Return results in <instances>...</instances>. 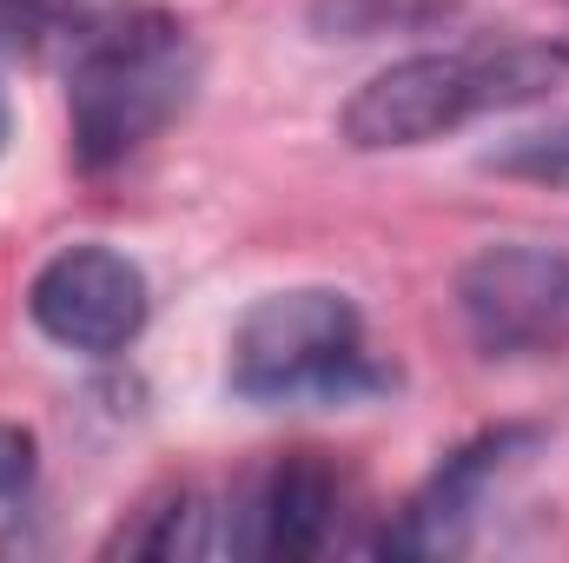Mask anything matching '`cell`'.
<instances>
[{
  "mask_svg": "<svg viewBox=\"0 0 569 563\" xmlns=\"http://www.w3.org/2000/svg\"><path fill=\"white\" fill-rule=\"evenodd\" d=\"M557 60H563V67H569V40H563V47H557Z\"/></svg>",
  "mask_w": 569,
  "mask_h": 563,
  "instance_id": "13",
  "label": "cell"
},
{
  "mask_svg": "<svg viewBox=\"0 0 569 563\" xmlns=\"http://www.w3.org/2000/svg\"><path fill=\"white\" fill-rule=\"evenodd\" d=\"M437 13H450V0H311V27L325 40H371V33H405L430 27Z\"/></svg>",
  "mask_w": 569,
  "mask_h": 563,
  "instance_id": "9",
  "label": "cell"
},
{
  "mask_svg": "<svg viewBox=\"0 0 569 563\" xmlns=\"http://www.w3.org/2000/svg\"><path fill=\"white\" fill-rule=\"evenodd\" d=\"M199 47L186 20L127 7L73 40L67 67V152L80 172H113L152 146L199 93Z\"/></svg>",
  "mask_w": 569,
  "mask_h": 563,
  "instance_id": "1",
  "label": "cell"
},
{
  "mask_svg": "<svg viewBox=\"0 0 569 563\" xmlns=\"http://www.w3.org/2000/svg\"><path fill=\"white\" fill-rule=\"evenodd\" d=\"M146 312H152L146 273L100 239L60 246L27 285L33 332L53 338L60 352H80V358H120L146 332Z\"/></svg>",
  "mask_w": 569,
  "mask_h": 563,
  "instance_id": "5",
  "label": "cell"
},
{
  "mask_svg": "<svg viewBox=\"0 0 569 563\" xmlns=\"http://www.w3.org/2000/svg\"><path fill=\"white\" fill-rule=\"evenodd\" d=\"M457 318L483 358H543L569 345V253L497 239L457 273Z\"/></svg>",
  "mask_w": 569,
  "mask_h": 563,
  "instance_id": "4",
  "label": "cell"
},
{
  "mask_svg": "<svg viewBox=\"0 0 569 563\" xmlns=\"http://www.w3.org/2000/svg\"><path fill=\"white\" fill-rule=\"evenodd\" d=\"M338 531V477L318 457H279L246 497L239 511H226V537L219 551L232 557H318Z\"/></svg>",
  "mask_w": 569,
  "mask_h": 563,
  "instance_id": "7",
  "label": "cell"
},
{
  "mask_svg": "<svg viewBox=\"0 0 569 563\" xmlns=\"http://www.w3.org/2000/svg\"><path fill=\"white\" fill-rule=\"evenodd\" d=\"M557 53L550 47H450V53H411L391 60L385 73H371L345 113L338 134L358 152H391V146H430L457 134L477 113L497 107H523L537 93H550L557 80Z\"/></svg>",
  "mask_w": 569,
  "mask_h": 563,
  "instance_id": "3",
  "label": "cell"
},
{
  "mask_svg": "<svg viewBox=\"0 0 569 563\" xmlns=\"http://www.w3.org/2000/svg\"><path fill=\"white\" fill-rule=\"evenodd\" d=\"M33 477H40V444H33V431H20V424H0V511L27 504Z\"/></svg>",
  "mask_w": 569,
  "mask_h": 563,
  "instance_id": "11",
  "label": "cell"
},
{
  "mask_svg": "<svg viewBox=\"0 0 569 563\" xmlns=\"http://www.w3.org/2000/svg\"><path fill=\"white\" fill-rule=\"evenodd\" d=\"M226 385L246 405H305V398L345 405V398L385 392L391 372L371 358L365 312L351 305V292L291 285L246 305V318L232 325Z\"/></svg>",
  "mask_w": 569,
  "mask_h": 563,
  "instance_id": "2",
  "label": "cell"
},
{
  "mask_svg": "<svg viewBox=\"0 0 569 563\" xmlns=\"http://www.w3.org/2000/svg\"><path fill=\"white\" fill-rule=\"evenodd\" d=\"M483 172H503V179H530V186L569 192V120L523 127V134L497 140L490 152H483Z\"/></svg>",
  "mask_w": 569,
  "mask_h": 563,
  "instance_id": "10",
  "label": "cell"
},
{
  "mask_svg": "<svg viewBox=\"0 0 569 563\" xmlns=\"http://www.w3.org/2000/svg\"><path fill=\"white\" fill-rule=\"evenodd\" d=\"M7 127H13V120H7V93H0V146H7Z\"/></svg>",
  "mask_w": 569,
  "mask_h": 563,
  "instance_id": "12",
  "label": "cell"
},
{
  "mask_svg": "<svg viewBox=\"0 0 569 563\" xmlns=\"http://www.w3.org/2000/svg\"><path fill=\"white\" fill-rule=\"evenodd\" d=\"M206 517H212V511H206L192 491H166L159 504H146L133 524L113 531L107 557H192V551H212Z\"/></svg>",
  "mask_w": 569,
  "mask_h": 563,
  "instance_id": "8",
  "label": "cell"
},
{
  "mask_svg": "<svg viewBox=\"0 0 569 563\" xmlns=\"http://www.w3.org/2000/svg\"><path fill=\"white\" fill-rule=\"evenodd\" d=\"M537 444H543L537 424H497V431H477L470 444H457L411 491V504L378 531V557H457L477 537L490 491L510 471H523Z\"/></svg>",
  "mask_w": 569,
  "mask_h": 563,
  "instance_id": "6",
  "label": "cell"
}]
</instances>
